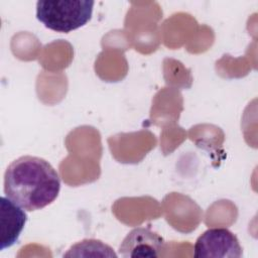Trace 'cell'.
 I'll use <instances>...</instances> for the list:
<instances>
[{
  "mask_svg": "<svg viewBox=\"0 0 258 258\" xmlns=\"http://www.w3.org/2000/svg\"><path fill=\"white\" fill-rule=\"evenodd\" d=\"M59 190V175L43 158L21 156L12 161L5 170V196L28 212L50 205L57 198Z\"/></svg>",
  "mask_w": 258,
  "mask_h": 258,
  "instance_id": "1",
  "label": "cell"
},
{
  "mask_svg": "<svg viewBox=\"0 0 258 258\" xmlns=\"http://www.w3.org/2000/svg\"><path fill=\"white\" fill-rule=\"evenodd\" d=\"M93 7L91 0H39L36 18L48 29L68 33L91 20Z\"/></svg>",
  "mask_w": 258,
  "mask_h": 258,
  "instance_id": "2",
  "label": "cell"
},
{
  "mask_svg": "<svg viewBox=\"0 0 258 258\" xmlns=\"http://www.w3.org/2000/svg\"><path fill=\"white\" fill-rule=\"evenodd\" d=\"M242 247L237 236L226 228H211L205 231L194 246L195 257L240 258Z\"/></svg>",
  "mask_w": 258,
  "mask_h": 258,
  "instance_id": "3",
  "label": "cell"
},
{
  "mask_svg": "<svg viewBox=\"0 0 258 258\" xmlns=\"http://www.w3.org/2000/svg\"><path fill=\"white\" fill-rule=\"evenodd\" d=\"M164 249L163 238L150 228L138 227L130 231L119 246V254L125 258L158 257Z\"/></svg>",
  "mask_w": 258,
  "mask_h": 258,
  "instance_id": "4",
  "label": "cell"
},
{
  "mask_svg": "<svg viewBox=\"0 0 258 258\" xmlns=\"http://www.w3.org/2000/svg\"><path fill=\"white\" fill-rule=\"evenodd\" d=\"M27 221L21 207L7 197L0 198V250L14 245Z\"/></svg>",
  "mask_w": 258,
  "mask_h": 258,
  "instance_id": "5",
  "label": "cell"
}]
</instances>
